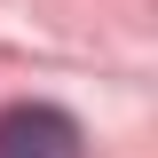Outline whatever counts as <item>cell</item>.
Wrapping results in <instances>:
<instances>
[{
  "label": "cell",
  "instance_id": "obj_1",
  "mask_svg": "<svg viewBox=\"0 0 158 158\" xmlns=\"http://www.w3.org/2000/svg\"><path fill=\"white\" fill-rule=\"evenodd\" d=\"M0 158H87L79 142V118L56 103H16L0 111Z\"/></svg>",
  "mask_w": 158,
  "mask_h": 158
}]
</instances>
